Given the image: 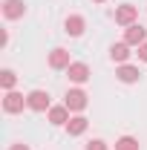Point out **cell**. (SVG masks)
<instances>
[{
    "label": "cell",
    "instance_id": "obj_9",
    "mask_svg": "<svg viewBox=\"0 0 147 150\" xmlns=\"http://www.w3.org/2000/svg\"><path fill=\"white\" fill-rule=\"evenodd\" d=\"M115 78L121 81V84H136L141 72H139V67H133V64H121L118 69H115Z\"/></svg>",
    "mask_w": 147,
    "mask_h": 150
},
{
    "label": "cell",
    "instance_id": "obj_14",
    "mask_svg": "<svg viewBox=\"0 0 147 150\" xmlns=\"http://www.w3.org/2000/svg\"><path fill=\"white\" fill-rule=\"evenodd\" d=\"M15 84H18V75L12 72V69H3L0 72V87L9 93V90H15Z\"/></svg>",
    "mask_w": 147,
    "mask_h": 150
},
{
    "label": "cell",
    "instance_id": "obj_1",
    "mask_svg": "<svg viewBox=\"0 0 147 150\" xmlns=\"http://www.w3.org/2000/svg\"><path fill=\"white\" fill-rule=\"evenodd\" d=\"M136 20H139V6L124 3V6H118V9H115V23H118V26H124V29H127V26H133Z\"/></svg>",
    "mask_w": 147,
    "mask_h": 150
},
{
    "label": "cell",
    "instance_id": "obj_11",
    "mask_svg": "<svg viewBox=\"0 0 147 150\" xmlns=\"http://www.w3.org/2000/svg\"><path fill=\"white\" fill-rule=\"evenodd\" d=\"M130 55H133V52H130V43H124V40H121V43H112V46H110V58L115 61V64H127Z\"/></svg>",
    "mask_w": 147,
    "mask_h": 150
},
{
    "label": "cell",
    "instance_id": "obj_13",
    "mask_svg": "<svg viewBox=\"0 0 147 150\" xmlns=\"http://www.w3.org/2000/svg\"><path fill=\"white\" fill-rule=\"evenodd\" d=\"M87 127H90V121H87L84 115H72V118L66 121V133H69V136H84Z\"/></svg>",
    "mask_w": 147,
    "mask_h": 150
},
{
    "label": "cell",
    "instance_id": "obj_12",
    "mask_svg": "<svg viewBox=\"0 0 147 150\" xmlns=\"http://www.w3.org/2000/svg\"><path fill=\"white\" fill-rule=\"evenodd\" d=\"M66 121H69V107H49V124L66 127Z\"/></svg>",
    "mask_w": 147,
    "mask_h": 150
},
{
    "label": "cell",
    "instance_id": "obj_6",
    "mask_svg": "<svg viewBox=\"0 0 147 150\" xmlns=\"http://www.w3.org/2000/svg\"><path fill=\"white\" fill-rule=\"evenodd\" d=\"M66 75H69L72 84H87V81H90V67L81 64V61H72L69 69H66Z\"/></svg>",
    "mask_w": 147,
    "mask_h": 150
},
{
    "label": "cell",
    "instance_id": "obj_3",
    "mask_svg": "<svg viewBox=\"0 0 147 150\" xmlns=\"http://www.w3.org/2000/svg\"><path fill=\"white\" fill-rule=\"evenodd\" d=\"M26 101H29V110H35V112H46L49 107H52L46 90H32V93L26 95Z\"/></svg>",
    "mask_w": 147,
    "mask_h": 150
},
{
    "label": "cell",
    "instance_id": "obj_5",
    "mask_svg": "<svg viewBox=\"0 0 147 150\" xmlns=\"http://www.w3.org/2000/svg\"><path fill=\"white\" fill-rule=\"evenodd\" d=\"M144 40H147V29L141 26V23H133V26L124 29V43H130V46H141Z\"/></svg>",
    "mask_w": 147,
    "mask_h": 150
},
{
    "label": "cell",
    "instance_id": "obj_2",
    "mask_svg": "<svg viewBox=\"0 0 147 150\" xmlns=\"http://www.w3.org/2000/svg\"><path fill=\"white\" fill-rule=\"evenodd\" d=\"M23 107H29V101L23 98V93L9 90V93H6V98H3V110L9 112V115H15V112H23Z\"/></svg>",
    "mask_w": 147,
    "mask_h": 150
},
{
    "label": "cell",
    "instance_id": "obj_8",
    "mask_svg": "<svg viewBox=\"0 0 147 150\" xmlns=\"http://www.w3.org/2000/svg\"><path fill=\"white\" fill-rule=\"evenodd\" d=\"M26 15V6L23 0H3V18L6 20H18Z\"/></svg>",
    "mask_w": 147,
    "mask_h": 150
},
{
    "label": "cell",
    "instance_id": "obj_16",
    "mask_svg": "<svg viewBox=\"0 0 147 150\" xmlns=\"http://www.w3.org/2000/svg\"><path fill=\"white\" fill-rule=\"evenodd\" d=\"M84 150H110L107 147V142H101V139H92V142H87V147Z\"/></svg>",
    "mask_w": 147,
    "mask_h": 150
},
{
    "label": "cell",
    "instance_id": "obj_15",
    "mask_svg": "<svg viewBox=\"0 0 147 150\" xmlns=\"http://www.w3.org/2000/svg\"><path fill=\"white\" fill-rule=\"evenodd\" d=\"M115 150H139V139H133V136H121V139L115 142Z\"/></svg>",
    "mask_w": 147,
    "mask_h": 150
},
{
    "label": "cell",
    "instance_id": "obj_17",
    "mask_svg": "<svg viewBox=\"0 0 147 150\" xmlns=\"http://www.w3.org/2000/svg\"><path fill=\"white\" fill-rule=\"evenodd\" d=\"M139 61H147V40L139 46Z\"/></svg>",
    "mask_w": 147,
    "mask_h": 150
},
{
    "label": "cell",
    "instance_id": "obj_19",
    "mask_svg": "<svg viewBox=\"0 0 147 150\" xmlns=\"http://www.w3.org/2000/svg\"><path fill=\"white\" fill-rule=\"evenodd\" d=\"M92 3H107V0H92Z\"/></svg>",
    "mask_w": 147,
    "mask_h": 150
},
{
    "label": "cell",
    "instance_id": "obj_7",
    "mask_svg": "<svg viewBox=\"0 0 147 150\" xmlns=\"http://www.w3.org/2000/svg\"><path fill=\"white\" fill-rule=\"evenodd\" d=\"M84 29H87V20L81 18V15H69V18L64 20V32L72 38H81L84 35Z\"/></svg>",
    "mask_w": 147,
    "mask_h": 150
},
{
    "label": "cell",
    "instance_id": "obj_10",
    "mask_svg": "<svg viewBox=\"0 0 147 150\" xmlns=\"http://www.w3.org/2000/svg\"><path fill=\"white\" fill-rule=\"evenodd\" d=\"M69 64H72V61H69V52H66V49L58 46V49L49 52V67H52V69H69Z\"/></svg>",
    "mask_w": 147,
    "mask_h": 150
},
{
    "label": "cell",
    "instance_id": "obj_18",
    "mask_svg": "<svg viewBox=\"0 0 147 150\" xmlns=\"http://www.w3.org/2000/svg\"><path fill=\"white\" fill-rule=\"evenodd\" d=\"M9 150H29V144H23V142H15V144H12Z\"/></svg>",
    "mask_w": 147,
    "mask_h": 150
},
{
    "label": "cell",
    "instance_id": "obj_4",
    "mask_svg": "<svg viewBox=\"0 0 147 150\" xmlns=\"http://www.w3.org/2000/svg\"><path fill=\"white\" fill-rule=\"evenodd\" d=\"M87 101H90V95L84 90H69L66 98H64V107H69V112H81L87 107Z\"/></svg>",
    "mask_w": 147,
    "mask_h": 150
}]
</instances>
